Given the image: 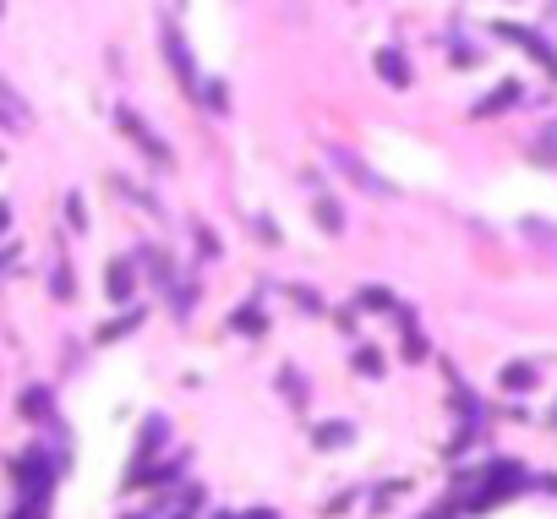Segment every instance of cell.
<instances>
[{
	"instance_id": "obj_21",
	"label": "cell",
	"mask_w": 557,
	"mask_h": 519,
	"mask_svg": "<svg viewBox=\"0 0 557 519\" xmlns=\"http://www.w3.org/2000/svg\"><path fill=\"white\" fill-rule=\"evenodd\" d=\"M251 519H274V514H268V508H257V514H251Z\"/></svg>"
},
{
	"instance_id": "obj_5",
	"label": "cell",
	"mask_w": 557,
	"mask_h": 519,
	"mask_svg": "<svg viewBox=\"0 0 557 519\" xmlns=\"http://www.w3.org/2000/svg\"><path fill=\"white\" fill-rule=\"evenodd\" d=\"M508 105H519V82H503V88H491V93H486V99H481L470 115H476V120H491V115H503Z\"/></svg>"
},
{
	"instance_id": "obj_20",
	"label": "cell",
	"mask_w": 557,
	"mask_h": 519,
	"mask_svg": "<svg viewBox=\"0 0 557 519\" xmlns=\"http://www.w3.org/2000/svg\"><path fill=\"white\" fill-rule=\"evenodd\" d=\"M6 224H12V208H6V203H0V230H6Z\"/></svg>"
},
{
	"instance_id": "obj_3",
	"label": "cell",
	"mask_w": 557,
	"mask_h": 519,
	"mask_svg": "<svg viewBox=\"0 0 557 519\" xmlns=\"http://www.w3.org/2000/svg\"><path fill=\"white\" fill-rule=\"evenodd\" d=\"M120 132H131V137H137L148 159H159V165H170V148H164V143H159V137H153V132H148V126H143L137 115H131V110H120Z\"/></svg>"
},
{
	"instance_id": "obj_9",
	"label": "cell",
	"mask_w": 557,
	"mask_h": 519,
	"mask_svg": "<svg viewBox=\"0 0 557 519\" xmlns=\"http://www.w3.org/2000/svg\"><path fill=\"white\" fill-rule=\"evenodd\" d=\"M339 170H344V175H355V181H360V186H367V191H388V181H377V175H372L367 165H360V159H355V153H339Z\"/></svg>"
},
{
	"instance_id": "obj_15",
	"label": "cell",
	"mask_w": 557,
	"mask_h": 519,
	"mask_svg": "<svg viewBox=\"0 0 557 519\" xmlns=\"http://www.w3.org/2000/svg\"><path fill=\"white\" fill-rule=\"evenodd\" d=\"M355 367L367 372V377H377V372H383V355H377V350H355Z\"/></svg>"
},
{
	"instance_id": "obj_1",
	"label": "cell",
	"mask_w": 557,
	"mask_h": 519,
	"mask_svg": "<svg viewBox=\"0 0 557 519\" xmlns=\"http://www.w3.org/2000/svg\"><path fill=\"white\" fill-rule=\"evenodd\" d=\"M498 34H503L508 44H519V50H530V55L541 60V66H546V72L557 77V50H552V44H546V39L536 34V27H519V22H498Z\"/></svg>"
},
{
	"instance_id": "obj_14",
	"label": "cell",
	"mask_w": 557,
	"mask_h": 519,
	"mask_svg": "<svg viewBox=\"0 0 557 519\" xmlns=\"http://www.w3.org/2000/svg\"><path fill=\"white\" fill-rule=\"evenodd\" d=\"M50 284H55L60 301H72V268H66V263H55V279H50Z\"/></svg>"
},
{
	"instance_id": "obj_4",
	"label": "cell",
	"mask_w": 557,
	"mask_h": 519,
	"mask_svg": "<svg viewBox=\"0 0 557 519\" xmlns=\"http://www.w3.org/2000/svg\"><path fill=\"white\" fill-rule=\"evenodd\" d=\"M164 55L175 60V72H181V88H186V93H197V66H191V55H186V39L175 34V27L164 34Z\"/></svg>"
},
{
	"instance_id": "obj_12",
	"label": "cell",
	"mask_w": 557,
	"mask_h": 519,
	"mask_svg": "<svg viewBox=\"0 0 557 519\" xmlns=\"http://www.w3.org/2000/svg\"><path fill=\"white\" fill-rule=\"evenodd\" d=\"M360 306H367V312H383V306H393V296H388L383 284H367V290H360Z\"/></svg>"
},
{
	"instance_id": "obj_17",
	"label": "cell",
	"mask_w": 557,
	"mask_h": 519,
	"mask_svg": "<svg viewBox=\"0 0 557 519\" xmlns=\"http://www.w3.org/2000/svg\"><path fill=\"white\" fill-rule=\"evenodd\" d=\"M22 410H27V415H44V410H50V394H44V388H33V394L22 399Z\"/></svg>"
},
{
	"instance_id": "obj_13",
	"label": "cell",
	"mask_w": 557,
	"mask_h": 519,
	"mask_svg": "<svg viewBox=\"0 0 557 519\" xmlns=\"http://www.w3.org/2000/svg\"><path fill=\"white\" fill-rule=\"evenodd\" d=\"M317 224H322V230H339V224H344V219H339V203L322 198V203H317Z\"/></svg>"
},
{
	"instance_id": "obj_2",
	"label": "cell",
	"mask_w": 557,
	"mask_h": 519,
	"mask_svg": "<svg viewBox=\"0 0 557 519\" xmlns=\"http://www.w3.org/2000/svg\"><path fill=\"white\" fill-rule=\"evenodd\" d=\"M514 486H524V470H519V465H491V470H486V486H481V498H476V508L508 498Z\"/></svg>"
},
{
	"instance_id": "obj_10",
	"label": "cell",
	"mask_w": 557,
	"mask_h": 519,
	"mask_svg": "<svg viewBox=\"0 0 557 519\" xmlns=\"http://www.w3.org/2000/svg\"><path fill=\"white\" fill-rule=\"evenodd\" d=\"M503 388H508V394H524V388H536V367H524V361L503 367Z\"/></svg>"
},
{
	"instance_id": "obj_7",
	"label": "cell",
	"mask_w": 557,
	"mask_h": 519,
	"mask_svg": "<svg viewBox=\"0 0 557 519\" xmlns=\"http://www.w3.org/2000/svg\"><path fill=\"white\" fill-rule=\"evenodd\" d=\"M530 159H536V165H557V120H546L541 132H536V143H530Z\"/></svg>"
},
{
	"instance_id": "obj_6",
	"label": "cell",
	"mask_w": 557,
	"mask_h": 519,
	"mask_svg": "<svg viewBox=\"0 0 557 519\" xmlns=\"http://www.w3.org/2000/svg\"><path fill=\"white\" fill-rule=\"evenodd\" d=\"M377 77H383L388 88H405V82H410L405 55H399V50H383V55H377Z\"/></svg>"
},
{
	"instance_id": "obj_22",
	"label": "cell",
	"mask_w": 557,
	"mask_h": 519,
	"mask_svg": "<svg viewBox=\"0 0 557 519\" xmlns=\"http://www.w3.org/2000/svg\"><path fill=\"white\" fill-rule=\"evenodd\" d=\"M224 519H229V514H224Z\"/></svg>"
},
{
	"instance_id": "obj_19",
	"label": "cell",
	"mask_w": 557,
	"mask_h": 519,
	"mask_svg": "<svg viewBox=\"0 0 557 519\" xmlns=\"http://www.w3.org/2000/svg\"><path fill=\"white\" fill-rule=\"evenodd\" d=\"M405 355H410V361H421V355H426V345H421V334H405Z\"/></svg>"
},
{
	"instance_id": "obj_16",
	"label": "cell",
	"mask_w": 557,
	"mask_h": 519,
	"mask_svg": "<svg viewBox=\"0 0 557 519\" xmlns=\"http://www.w3.org/2000/svg\"><path fill=\"white\" fill-rule=\"evenodd\" d=\"M236 329H246V334H262V329H268V322H262V312H251V306H246V312L236 317Z\"/></svg>"
},
{
	"instance_id": "obj_18",
	"label": "cell",
	"mask_w": 557,
	"mask_h": 519,
	"mask_svg": "<svg viewBox=\"0 0 557 519\" xmlns=\"http://www.w3.org/2000/svg\"><path fill=\"white\" fill-rule=\"evenodd\" d=\"M66 213H72V224H77V230L88 224V213H82V198H66Z\"/></svg>"
},
{
	"instance_id": "obj_11",
	"label": "cell",
	"mask_w": 557,
	"mask_h": 519,
	"mask_svg": "<svg viewBox=\"0 0 557 519\" xmlns=\"http://www.w3.org/2000/svg\"><path fill=\"white\" fill-rule=\"evenodd\" d=\"M312 443L317 448H339V443H350V427H344V421H322V427L312 432Z\"/></svg>"
},
{
	"instance_id": "obj_8",
	"label": "cell",
	"mask_w": 557,
	"mask_h": 519,
	"mask_svg": "<svg viewBox=\"0 0 557 519\" xmlns=\"http://www.w3.org/2000/svg\"><path fill=\"white\" fill-rule=\"evenodd\" d=\"M104 279H110V301L126 306V301H131V290H137V279H131V263H110Z\"/></svg>"
}]
</instances>
